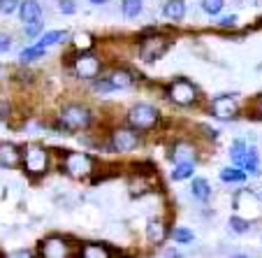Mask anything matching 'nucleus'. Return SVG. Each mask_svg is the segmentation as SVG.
<instances>
[{
  "label": "nucleus",
  "mask_w": 262,
  "mask_h": 258,
  "mask_svg": "<svg viewBox=\"0 0 262 258\" xmlns=\"http://www.w3.org/2000/svg\"><path fill=\"white\" fill-rule=\"evenodd\" d=\"M230 156H232L234 163H237L242 170H246L248 174L260 172V158H257V151L253 149V147H246V142H242V140H237V142L232 144Z\"/></svg>",
  "instance_id": "obj_1"
},
{
  "label": "nucleus",
  "mask_w": 262,
  "mask_h": 258,
  "mask_svg": "<svg viewBox=\"0 0 262 258\" xmlns=\"http://www.w3.org/2000/svg\"><path fill=\"white\" fill-rule=\"evenodd\" d=\"M158 124V109L154 105H135L128 112V126L135 130H151Z\"/></svg>",
  "instance_id": "obj_2"
},
{
  "label": "nucleus",
  "mask_w": 262,
  "mask_h": 258,
  "mask_svg": "<svg viewBox=\"0 0 262 258\" xmlns=\"http://www.w3.org/2000/svg\"><path fill=\"white\" fill-rule=\"evenodd\" d=\"M60 126L65 130H84L91 126V112L81 105H70L60 112Z\"/></svg>",
  "instance_id": "obj_3"
},
{
  "label": "nucleus",
  "mask_w": 262,
  "mask_h": 258,
  "mask_svg": "<svg viewBox=\"0 0 262 258\" xmlns=\"http://www.w3.org/2000/svg\"><path fill=\"white\" fill-rule=\"evenodd\" d=\"M169 45H172V42H169L167 37H160V35H156V37H146V40H142V47H139V58L142 61L163 58V56L167 54Z\"/></svg>",
  "instance_id": "obj_4"
},
{
  "label": "nucleus",
  "mask_w": 262,
  "mask_h": 258,
  "mask_svg": "<svg viewBox=\"0 0 262 258\" xmlns=\"http://www.w3.org/2000/svg\"><path fill=\"white\" fill-rule=\"evenodd\" d=\"M169 100H174L177 105H193L198 100V89L190 84L188 80H177L172 82V86L167 89Z\"/></svg>",
  "instance_id": "obj_5"
},
{
  "label": "nucleus",
  "mask_w": 262,
  "mask_h": 258,
  "mask_svg": "<svg viewBox=\"0 0 262 258\" xmlns=\"http://www.w3.org/2000/svg\"><path fill=\"white\" fill-rule=\"evenodd\" d=\"M24 168L28 174H42L47 170V151L40 144H30L24 154Z\"/></svg>",
  "instance_id": "obj_6"
},
{
  "label": "nucleus",
  "mask_w": 262,
  "mask_h": 258,
  "mask_svg": "<svg viewBox=\"0 0 262 258\" xmlns=\"http://www.w3.org/2000/svg\"><path fill=\"white\" fill-rule=\"evenodd\" d=\"M65 170L72 177H86L93 170V161L86 154H81V151H72V154L65 156Z\"/></svg>",
  "instance_id": "obj_7"
},
{
  "label": "nucleus",
  "mask_w": 262,
  "mask_h": 258,
  "mask_svg": "<svg viewBox=\"0 0 262 258\" xmlns=\"http://www.w3.org/2000/svg\"><path fill=\"white\" fill-rule=\"evenodd\" d=\"M137 133H135V128H119L112 133V149L114 151H121V154H125V151H133L135 147H137Z\"/></svg>",
  "instance_id": "obj_8"
},
{
  "label": "nucleus",
  "mask_w": 262,
  "mask_h": 258,
  "mask_svg": "<svg viewBox=\"0 0 262 258\" xmlns=\"http://www.w3.org/2000/svg\"><path fill=\"white\" fill-rule=\"evenodd\" d=\"M237 109H239V105L232 95H218L211 103V112L218 119H234V116H237Z\"/></svg>",
  "instance_id": "obj_9"
},
{
  "label": "nucleus",
  "mask_w": 262,
  "mask_h": 258,
  "mask_svg": "<svg viewBox=\"0 0 262 258\" xmlns=\"http://www.w3.org/2000/svg\"><path fill=\"white\" fill-rule=\"evenodd\" d=\"M74 70L77 75L84 77V80H95L100 72V61L93 54H81L79 58L74 61Z\"/></svg>",
  "instance_id": "obj_10"
},
{
  "label": "nucleus",
  "mask_w": 262,
  "mask_h": 258,
  "mask_svg": "<svg viewBox=\"0 0 262 258\" xmlns=\"http://www.w3.org/2000/svg\"><path fill=\"white\" fill-rule=\"evenodd\" d=\"M40 253L45 258H68L70 256V247L65 244V240L60 237H49L45 244L40 247Z\"/></svg>",
  "instance_id": "obj_11"
},
{
  "label": "nucleus",
  "mask_w": 262,
  "mask_h": 258,
  "mask_svg": "<svg viewBox=\"0 0 262 258\" xmlns=\"http://www.w3.org/2000/svg\"><path fill=\"white\" fill-rule=\"evenodd\" d=\"M24 161V156H21V151L16 149L14 144H0V165L3 168H16V165Z\"/></svg>",
  "instance_id": "obj_12"
},
{
  "label": "nucleus",
  "mask_w": 262,
  "mask_h": 258,
  "mask_svg": "<svg viewBox=\"0 0 262 258\" xmlns=\"http://www.w3.org/2000/svg\"><path fill=\"white\" fill-rule=\"evenodd\" d=\"M21 21H24L26 26L40 24L42 21V10L35 0H26V3H21Z\"/></svg>",
  "instance_id": "obj_13"
},
{
  "label": "nucleus",
  "mask_w": 262,
  "mask_h": 258,
  "mask_svg": "<svg viewBox=\"0 0 262 258\" xmlns=\"http://www.w3.org/2000/svg\"><path fill=\"white\" fill-rule=\"evenodd\" d=\"M163 14L172 21H181L186 16V3L183 0H167L163 7Z\"/></svg>",
  "instance_id": "obj_14"
},
{
  "label": "nucleus",
  "mask_w": 262,
  "mask_h": 258,
  "mask_svg": "<svg viewBox=\"0 0 262 258\" xmlns=\"http://www.w3.org/2000/svg\"><path fill=\"white\" fill-rule=\"evenodd\" d=\"M190 193L204 203V200H209V195H211V186H209L207 179H193V184H190Z\"/></svg>",
  "instance_id": "obj_15"
},
{
  "label": "nucleus",
  "mask_w": 262,
  "mask_h": 258,
  "mask_svg": "<svg viewBox=\"0 0 262 258\" xmlns=\"http://www.w3.org/2000/svg\"><path fill=\"white\" fill-rule=\"evenodd\" d=\"M107 80L112 82V86H114V89H128V86L133 84V75H130V72H125V70H114Z\"/></svg>",
  "instance_id": "obj_16"
},
{
  "label": "nucleus",
  "mask_w": 262,
  "mask_h": 258,
  "mask_svg": "<svg viewBox=\"0 0 262 258\" xmlns=\"http://www.w3.org/2000/svg\"><path fill=\"white\" fill-rule=\"evenodd\" d=\"M193 172H195V161L177 163V168L172 170V179H174V182H181V179H188Z\"/></svg>",
  "instance_id": "obj_17"
},
{
  "label": "nucleus",
  "mask_w": 262,
  "mask_h": 258,
  "mask_svg": "<svg viewBox=\"0 0 262 258\" xmlns=\"http://www.w3.org/2000/svg\"><path fill=\"white\" fill-rule=\"evenodd\" d=\"M65 37H68V33H65V30H51V33L40 35V42H37V45H42V47H51V45H56V42L65 40Z\"/></svg>",
  "instance_id": "obj_18"
},
{
  "label": "nucleus",
  "mask_w": 262,
  "mask_h": 258,
  "mask_svg": "<svg viewBox=\"0 0 262 258\" xmlns=\"http://www.w3.org/2000/svg\"><path fill=\"white\" fill-rule=\"evenodd\" d=\"M221 179H223V182H246V170L223 168L221 170Z\"/></svg>",
  "instance_id": "obj_19"
},
{
  "label": "nucleus",
  "mask_w": 262,
  "mask_h": 258,
  "mask_svg": "<svg viewBox=\"0 0 262 258\" xmlns=\"http://www.w3.org/2000/svg\"><path fill=\"white\" fill-rule=\"evenodd\" d=\"M142 0H123L121 3V10H123V16H128V19H135V16L142 12Z\"/></svg>",
  "instance_id": "obj_20"
},
{
  "label": "nucleus",
  "mask_w": 262,
  "mask_h": 258,
  "mask_svg": "<svg viewBox=\"0 0 262 258\" xmlns=\"http://www.w3.org/2000/svg\"><path fill=\"white\" fill-rule=\"evenodd\" d=\"M174 163H186V161H193V147L188 144H177V149L172 154Z\"/></svg>",
  "instance_id": "obj_21"
},
{
  "label": "nucleus",
  "mask_w": 262,
  "mask_h": 258,
  "mask_svg": "<svg viewBox=\"0 0 262 258\" xmlns=\"http://www.w3.org/2000/svg\"><path fill=\"white\" fill-rule=\"evenodd\" d=\"M81 256L84 258H107L109 256V249L104 247H95V244H84V249H81Z\"/></svg>",
  "instance_id": "obj_22"
},
{
  "label": "nucleus",
  "mask_w": 262,
  "mask_h": 258,
  "mask_svg": "<svg viewBox=\"0 0 262 258\" xmlns=\"http://www.w3.org/2000/svg\"><path fill=\"white\" fill-rule=\"evenodd\" d=\"M47 54V47L42 45H35V47H28V49L21 51V61L24 63H28V61H35V58H42V56Z\"/></svg>",
  "instance_id": "obj_23"
},
{
  "label": "nucleus",
  "mask_w": 262,
  "mask_h": 258,
  "mask_svg": "<svg viewBox=\"0 0 262 258\" xmlns=\"http://www.w3.org/2000/svg\"><path fill=\"white\" fill-rule=\"evenodd\" d=\"M146 235H148V240H154V244H160V242L165 240V228H163V224H158V221H151V224H148Z\"/></svg>",
  "instance_id": "obj_24"
},
{
  "label": "nucleus",
  "mask_w": 262,
  "mask_h": 258,
  "mask_svg": "<svg viewBox=\"0 0 262 258\" xmlns=\"http://www.w3.org/2000/svg\"><path fill=\"white\" fill-rule=\"evenodd\" d=\"M202 10L207 14H218L223 10V0H202Z\"/></svg>",
  "instance_id": "obj_25"
},
{
  "label": "nucleus",
  "mask_w": 262,
  "mask_h": 258,
  "mask_svg": "<svg viewBox=\"0 0 262 258\" xmlns=\"http://www.w3.org/2000/svg\"><path fill=\"white\" fill-rule=\"evenodd\" d=\"M230 226H232L234 233H246V230L251 228V226H248V221H244V219H239V216L230 219Z\"/></svg>",
  "instance_id": "obj_26"
},
{
  "label": "nucleus",
  "mask_w": 262,
  "mask_h": 258,
  "mask_svg": "<svg viewBox=\"0 0 262 258\" xmlns=\"http://www.w3.org/2000/svg\"><path fill=\"white\" fill-rule=\"evenodd\" d=\"M19 5H21V0H0V12L3 14H12Z\"/></svg>",
  "instance_id": "obj_27"
},
{
  "label": "nucleus",
  "mask_w": 262,
  "mask_h": 258,
  "mask_svg": "<svg viewBox=\"0 0 262 258\" xmlns=\"http://www.w3.org/2000/svg\"><path fill=\"white\" fill-rule=\"evenodd\" d=\"M172 237L177 240V242H190V240H193V233H190V230H186V228H177L172 233Z\"/></svg>",
  "instance_id": "obj_28"
},
{
  "label": "nucleus",
  "mask_w": 262,
  "mask_h": 258,
  "mask_svg": "<svg viewBox=\"0 0 262 258\" xmlns=\"http://www.w3.org/2000/svg\"><path fill=\"white\" fill-rule=\"evenodd\" d=\"M93 89L100 91V93H109V91H114V86H112L109 80H98V82H93Z\"/></svg>",
  "instance_id": "obj_29"
},
{
  "label": "nucleus",
  "mask_w": 262,
  "mask_h": 258,
  "mask_svg": "<svg viewBox=\"0 0 262 258\" xmlns=\"http://www.w3.org/2000/svg\"><path fill=\"white\" fill-rule=\"evenodd\" d=\"M58 10L63 12V14H74V10H77V7H74L72 0H60V3H58Z\"/></svg>",
  "instance_id": "obj_30"
},
{
  "label": "nucleus",
  "mask_w": 262,
  "mask_h": 258,
  "mask_svg": "<svg viewBox=\"0 0 262 258\" xmlns=\"http://www.w3.org/2000/svg\"><path fill=\"white\" fill-rule=\"evenodd\" d=\"M218 26H221V28H234V26H237V16H234V14L225 16V19L218 21Z\"/></svg>",
  "instance_id": "obj_31"
},
{
  "label": "nucleus",
  "mask_w": 262,
  "mask_h": 258,
  "mask_svg": "<svg viewBox=\"0 0 262 258\" xmlns=\"http://www.w3.org/2000/svg\"><path fill=\"white\" fill-rule=\"evenodd\" d=\"M40 30H42V21H40V24H30L28 28H26V33H28L30 37H37V35H40Z\"/></svg>",
  "instance_id": "obj_32"
},
{
  "label": "nucleus",
  "mask_w": 262,
  "mask_h": 258,
  "mask_svg": "<svg viewBox=\"0 0 262 258\" xmlns=\"http://www.w3.org/2000/svg\"><path fill=\"white\" fill-rule=\"evenodd\" d=\"M12 47V40L7 37V35H0V51H10Z\"/></svg>",
  "instance_id": "obj_33"
},
{
  "label": "nucleus",
  "mask_w": 262,
  "mask_h": 258,
  "mask_svg": "<svg viewBox=\"0 0 262 258\" xmlns=\"http://www.w3.org/2000/svg\"><path fill=\"white\" fill-rule=\"evenodd\" d=\"M7 109H10V107H7V103H0V121L7 116Z\"/></svg>",
  "instance_id": "obj_34"
},
{
  "label": "nucleus",
  "mask_w": 262,
  "mask_h": 258,
  "mask_svg": "<svg viewBox=\"0 0 262 258\" xmlns=\"http://www.w3.org/2000/svg\"><path fill=\"white\" fill-rule=\"evenodd\" d=\"M89 3H93V5H104V3H109V0H89Z\"/></svg>",
  "instance_id": "obj_35"
},
{
  "label": "nucleus",
  "mask_w": 262,
  "mask_h": 258,
  "mask_svg": "<svg viewBox=\"0 0 262 258\" xmlns=\"http://www.w3.org/2000/svg\"><path fill=\"white\" fill-rule=\"evenodd\" d=\"M260 109H262V100H260Z\"/></svg>",
  "instance_id": "obj_36"
}]
</instances>
